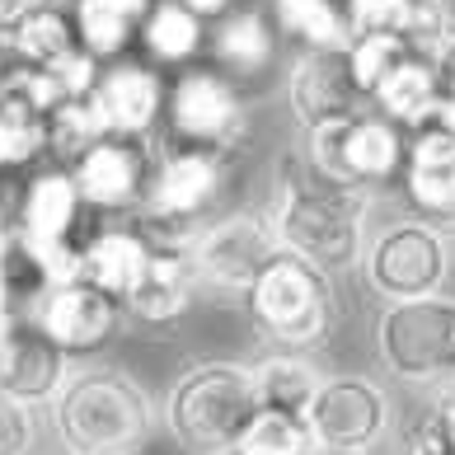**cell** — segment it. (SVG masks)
Segmentation results:
<instances>
[{"mask_svg":"<svg viewBox=\"0 0 455 455\" xmlns=\"http://www.w3.org/2000/svg\"><path fill=\"white\" fill-rule=\"evenodd\" d=\"M150 423V395L117 366L71 371L52 399V427L66 455H137Z\"/></svg>","mask_w":455,"mask_h":455,"instance_id":"1","label":"cell"},{"mask_svg":"<svg viewBox=\"0 0 455 455\" xmlns=\"http://www.w3.org/2000/svg\"><path fill=\"white\" fill-rule=\"evenodd\" d=\"M366 207L371 188H333L324 179L300 183L286 160L267 216L277 226L282 249L319 263L324 273H347V267H362L366 254Z\"/></svg>","mask_w":455,"mask_h":455,"instance_id":"2","label":"cell"},{"mask_svg":"<svg viewBox=\"0 0 455 455\" xmlns=\"http://www.w3.org/2000/svg\"><path fill=\"white\" fill-rule=\"evenodd\" d=\"M160 418L183 455H230L244 427L259 418L254 366L216 357L179 371Z\"/></svg>","mask_w":455,"mask_h":455,"instance_id":"3","label":"cell"},{"mask_svg":"<svg viewBox=\"0 0 455 455\" xmlns=\"http://www.w3.org/2000/svg\"><path fill=\"white\" fill-rule=\"evenodd\" d=\"M244 300H249V319L259 324V333L286 352H315L333 333V319H339L333 273L291 254V249H282L263 267V277L254 282V291Z\"/></svg>","mask_w":455,"mask_h":455,"instance_id":"4","label":"cell"},{"mask_svg":"<svg viewBox=\"0 0 455 455\" xmlns=\"http://www.w3.org/2000/svg\"><path fill=\"white\" fill-rule=\"evenodd\" d=\"M226 174H230V160L226 156H212V150H174L156 160L146 183V221L141 235L150 244H183L193 249L197 230L207 226L202 216L216 207V197L226 188Z\"/></svg>","mask_w":455,"mask_h":455,"instance_id":"5","label":"cell"},{"mask_svg":"<svg viewBox=\"0 0 455 455\" xmlns=\"http://www.w3.org/2000/svg\"><path fill=\"white\" fill-rule=\"evenodd\" d=\"M380 362L409 385H436L455 366V296L390 300L376 324Z\"/></svg>","mask_w":455,"mask_h":455,"instance_id":"6","label":"cell"},{"mask_svg":"<svg viewBox=\"0 0 455 455\" xmlns=\"http://www.w3.org/2000/svg\"><path fill=\"white\" fill-rule=\"evenodd\" d=\"M362 273L371 291L385 300H413L442 291L451 277V240L446 226L427 221V216H403V221L380 226L366 240Z\"/></svg>","mask_w":455,"mask_h":455,"instance_id":"7","label":"cell"},{"mask_svg":"<svg viewBox=\"0 0 455 455\" xmlns=\"http://www.w3.org/2000/svg\"><path fill=\"white\" fill-rule=\"evenodd\" d=\"M409 141L390 117H339V123L310 127V164L315 179L333 188H380L403 170Z\"/></svg>","mask_w":455,"mask_h":455,"instance_id":"8","label":"cell"},{"mask_svg":"<svg viewBox=\"0 0 455 455\" xmlns=\"http://www.w3.org/2000/svg\"><path fill=\"white\" fill-rule=\"evenodd\" d=\"M164 123L174 150H212L226 160H235V150L249 137L244 99L226 71H183L170 85Z\"/></svg>","mask_w":455,"mask_h":455,"instance_id":"9","label":"cell"},{"mask_svg":"<svg viewBox=\"0 0 455 455\" xmlns=\"http://www.w3.org/2000/svg\"><path fill=\"white\" fill-rule=\"evenodd\" d=\"M282 254L277 226L267 212H235L221 221H207L193 240L197 282L221 296H249L263 267Z\"/></svg>","mask_w":455,"mask_h":455,"instance_id":"10","label":"cell"},{"mask_svg":"<svg viewBox=\"0 0 455 455\" xmlns=\"http://www.w3.org/2000/svg\"><path fill=\"white\" fill-rule=\"evenodd\" d=\"M395 403L371 376H324L306 413L315 446L333 451H376L390 432Z\"/></svg>","mask_w":455,"mask_h":455,"instance_id":"11","label":"cell"},{"mask_svg":"<svg viewBox=\"0 0 455 455\" xmlns=\"http://www.w3.org/2000/svg\"><path fill=\"white\" fill-rule=\"evenodd\" d=\"M24 315L66 352V357H90V352H99L117 333L127 310L117 296L104 291V286L76 277V282L43 286Z\"/></svg>","mask_w":455,"mask_h":455,"instance_id":"12","label":"cell"},{"mask_svg":"<svg viewBox=\"0 0 455 455\" xmlns=\"http://www.w3.org/2000/svg\"><path fill=\"white\" fill-rule=\"evenodd\" d=\"M66 376H71V357L28 315H14L10 329L0 333V390L38 409L61 395Z\"/></svg>","mask_w":455,"mask_h":455,"instance_id":"13","label":"cell"},{"mask_svg":"<svg viewBox=\"0 0 455 455\" xmlns=\"http://www.w3.org/2000/svg\"><path fill=\"white\" fill-rule=\"evenodd\" d=\"M90 99H94L99 117H104L108 137L141 141V137H150V127L164 117L170 90H164V80H160L156 66L117 57V61H104V71H99Z\"/></svg>","mask_w":455,"mask_h":455,"instance_id":"14","label":"cell"},{"mask_svg":"<svg viewBox=\"0 0 455 455\" xmlns=\"http://www.w3.org/2000/svg\"><path fill=\"white\" fill-rule=\"evenodd\" d=\"M156 164L146 160L141 141L132 137H99L85 156L71 164V179L85 207L94 212H127L146 202V183Z\"/></svg>","mask_w":455,"mask_h":455,"instance_id":"15","label":"cell"},{"mask_svg":"<svg viewBox=\"0 0 455 455\" xmlns=\"http://www.w3.org/2000/svg\"><path fill=\"white\" fill-rule=\"evenodd\" d=\"M286 99H291V113L300 117V127H324L352 117L362 104V90L352 80L347 66V47L343 52H329V47H306L291 61V76H286Z\"/></svg>","mask_w":455,"mask_h":455,"instance_id":"16","label":"cell"},{"mask_svg":"<svg viewBox=\"0 0 455 455\" xmlns=\"http://www.w3.org/2000/svg\"><path fill=\"white\" fill-rule=\"evenodd\" d=\"M403 188H409V202L418 207V216H427L436 226H455V123H451V113L409 132Z\"/></svg>","mask_w":455,"mask_h":455,"instance_id":"17","label":"cell"},{"mask_svg":"<svg viewBox=\"0 0 455 455\" xmlns=\"http://www.w3.org/2000/svg\"><path fill=\"white\" fill-rule=\"evenodd\" d=\"M197 267H193V249L183 244H150V259L141 267V277L132 282V291L123 296V310L141 324L170 329L188 315L193 296H197Z\"/></svg>","mask_w":455,"mask_h":455,"instance_id":"18","label":"cell"},{"mask_svg":"<svg viewBox=\"0 0 455 455\" xmlns=\"http://www.w3.org/2000/svg\"><path fill=\"white\" fill-rule=\"evenodd\" d=\"M371 104H376L390 123H399L403 132H418L436 123V117L446 113V99H442V76H436V61L432 57H418L409 52L390 76L380 80V90L371 94Z\"/></svg>","mask_w":455,"mask_h":455,"instance_id":"19","label":"cell"},{"mask_svg":"<svg viewBox=\"0 0 455 455\" xmlns=\"http://www.w3.org/2000/svg\"><path fill=\"white\" fill-rule=\"evenodd\" d=\"M212 57L230 80H254L267 71V61L277 57V33L267 24V14L259 10H240L221 14L212 28Z\"/></svg>","mask_w":455,"mask_h":455,"instance_id":"20","label":"cell"},{"mask_svg":"<svg viewBox=\"0 0 455 455\" xmlns=\"http://www.w3.org/2000/svg\"><path fill=\"white\" fill-rule=\"evenodd\" d=\"M146 259H150V240L141 230H94L85 235V249H80V277L123 300L132 282L141 277Z\"/></svg>","mask_w":455,"mask_h":455,"instance_id":"21","label":"cell"},{"mask_svg":"<svg viewBox=\"0 0 455 455\" xmlns=\"http://www.w3.org/2000/svg\"><path fill=\"white\" fill-rule=\"evenodd\" d=\"M319 366L306 357V352H267L263 362H254V390H259V409H273L286 418H306L310 403L319 395Z\"/></svg>","mask_w":455,"mask_h":455,"instance_id":"22","label":"cell"},{"mask_svg":"<svg viewBox=\"0 0 455 455\" xmlns=\"http://www.w3.org/2000/svg\"><path fill=\"white\" fill-rule=\"evenodd\" d=\"M38 156H47V108L33 99L24 76L0 94V174L24 170Z\"/></svg>","mask_w":455,"mask_h":455,"instance_id":"23","label":"cell"},{"mask_svg":"<svg viewBox=\"0 0 455 455\" xmlns=\"http://www.w3.org/2000/svg\"><path fill=\"white\" fill-rule=\"evenodd\" d=\"M141 43L160 66H183L202 52V43H207V20H197V14L188 5H179V0H156L150 14L141 20Z\"/></svg>","mask_w":455,"mask_h":455,"instance_id":"24","label":"cell"},{"mask_svg":"<svg viewBox=\"0 0 455 455\" xmlns=\"http://www.w3.org/2000/svg\"><path fill=\"white\" fill-rule=\"evenodd\" d=\"M10 43H14V52H20L28 66H38V71H47V66H57V61H66L71 52L85 47L80 33H76L71 10H61L57 0L43 5V10H33L28 20L10 33Z\"/></svg>","mask_w":455,"mask_h":455,"instance_id":"25","label":"cell"},{"mask_svg":"<svg viewBox=\"0 0 455 455\" xmlns=\"http://www.w3.org/2000/svg\"><path fill=\"white\" fill-rule=\"evenodd\" d=\"M273 14L282 33H291L300 47H329V52L352 47L347 10H339L333 0H273Z\"/></svg>","mask_w":455,"mask_h":455,"instance_id":"26","label":"cell"},{"mask_svg":"<svg viewBox=\"0 0 455 455\" xmlns=\"http://www.w3.org/2000/svg\"><path fill=\"white\" fill-rule=\"evenodd\" d=\"M99 137H108V132H104V117H99L90 94L61 99V104L47 113V156L57 164H66V170H71Z\"/></svg>","mask_w":455,"mask_h":455,"instance_id":"27","label":"cell"},{"mask_svg":"<svg viewBox=\"0 0 455 455\" xmlns=\"http://www.w3.org/2000/svg\"><path fill=\"white\" fill-rule=\"evenodd\" d=\"M315 436L306 427V418H286L273 409H259V418L244 427L240 446L230 455H310Z\"/></svg>","mask_w":455,"mask_h":455,"instance_id":"28","label":"cell"},{"mask_svg":"<svg viewBox=\"0 0 455 455\" xmlns=\"http://www.w3.org/2000/svg\"><path fill=\"white\" fill-rule=\"evenodd\" d=\"M409 57V43L403 38H385V33H366V38H352L347 47V66H352V80H357L362 99H371L380 90V80L395 71V66Z\"/></svg>","mask_w":455,"mask_h":455,"instance_id":"29","label":"cell"},{"mask_svg":"<svg viewBox=\"0 0 455 455\" xmlns=\"http://www.w3.org/2000/svg\"><path fill=\"white\" fill-rule=\"evenodd\" d=\"M38 442V423H33V409L20 399H10L0 390V455H28Z\"/></svg>","mask_w":455,"mask_h":455,"instance_id":"30","label":"cell"},{"mask_svg":"<svg viewBox=\"0 0 455 455\" xmlns=\"http://www.w3.org/2000/svg\"><path fill=\"white\" fill-rule=\"evenodd\" d=\"M409 455H455L451 451V436L442 427V413H436V409L409 432Z\"/></svg>","mask_w":455,"mask_h":455,"instance_id":"31","label":"cell"},{"mask_svg":"<svg viewBox=\"0 0 455 455\" xmlns=\"http://www.w3.org/2000/svg\"><path fill=\"white\" fill-rule=\"evenodd\" d=\"M43 5H52V0H0V38H10V33Z\"/></svg>","mask_w":455,"mask_h":455,"instance_id":"32","label":"cell"},{"mask_svg":"<svg viewBox=\"0 0 455 455\" xmlns=\"http://www.w3.org/2000/svg\"><path fill=\"white\" fill-rule=\"evenodd\" d=\"M436 76H442V99H446V113H455V33L446 38L442 52H436Z\"/></svg>","mask_w":455,"mask_h":455,"instance_id":"33","label":"cell"},{"mask_svg":"<svg viewBox=\"0 0 455 455\" xmlns=\"http://www.w3.org/2000/svg\"><path fill=\"white\" fill-rule=\"evenodd\" d=\"M28 71V61L20 57V52H14V43L10 38H0V94H5L10 85H14V80H20Z\"/></svg>","mask_w":455,"mask_h":455,"instance_id":"34","label":"cell"},{"mask_svg":"<svg viewBox=\"0 0 455 455\" xmlns=\"http://www.w3.org/2000/svg\"><path fill=\"white\" fill-rule=\"evenodd\" d=\"M179 5H188L197 20H207V24H216L221 14H230L235 10V0H179Z\"/></svg>","mask_w":455,"mask_h":455,"instance_id":"35","label":"cell"},{"mask_svg":"<svg viewBox=\"0 0 455 455\" xmlns=\"http://www.w3.org/2000/svg\"><path fill=\"white\" fill-rule=\"evenodd\" d=\"M10 249H14V221H10L5 202H0V263L10 259Z\"/></svg>","mask_w":455,"mask_h":455,"instance_id":"36","label":"cell"},{"mask_svg":"<svg viewBox=\"0 0 455 455\" xmlns=\"http://www.w3.org/2000/svg\"><path fill=\"white\" fill-rule=\"evenodd\" d=\"M436 413H442V427H446L451 451H455V399H436Z\"/></svg>","mask_w":455,"mask_h":455,"instance_id":"37","label":"cell"},{"mask_svg":"<svg viewBox=\"0 0 455 455\" xmlns=\"http://www.w3.org/2000/svg\"><path fill=\"white\" fill-rule=\"evenodd\" d=\"M436 399H455V366L446 371L442 380H436Z\"/></svg>","mask_w":455,"mask_h":455,"instance_id":"38","label":"cell"},{"mask_svg":"<svg viewBox=\"0 0 455 455\" xmlns=\"http://www.w3.org/2000/svg\"><path fill=\"white\" fill-rule=\"evenodd\" d=\"M310 455H371V451H333V446H315Z\"/></svg>","mask_w":455,"mask_h":455,"instance_id":"39","label":"cell"},{"mask_svg":"<svg viewBox=\"0 0 455 455\" xmlns=\"http://www.w3.org/2000/svg\"><path fill=\"white\" fill-rule=\"evenodd\" d=\"M413 5H423V10H442V0H413Z\"/></svg>","mask_w":455,"mask_h":455,"instance_id":"40","label":"cell"},{"mask_svg":"<svg viewBox=\"0 0 455 455\" xmlns=\"http://www.w3.org/2000/svg\"><path fill=\"white\" fill-rule=\"evenodd\" d=\"M451 123H455V113H451Z\"/></svg>","mask_w":455,"mask_h":455,"instance_id":"41","label":"cell"}]
</instances>
